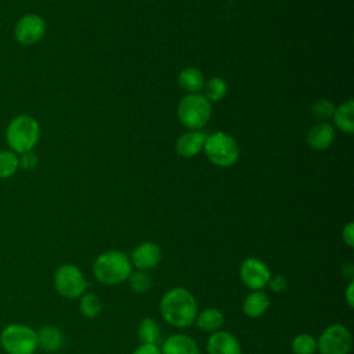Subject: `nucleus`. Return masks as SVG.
<instances>
[{
	"instance_id": "3",
	"label": "nucleus",
	"mask_w": 354,
	"mask_h": 354,
	"mask_svg": "<svg viewBox=\"0 0 354 354\" xmlns=\"http://www.w3.org/2000/svg\"><path fill=\"white\" fill-rule=\"evenodd\" d=\"M40 138L39 122L29 115L15 116L6 129V141L12 152L24 153L32 151Z\"/></svg>"
},
{
	"instance_id": "2",
	"label": "nucleus",
	"mask_w": 354,
	"mask_h": 354,
	"mask_svg": "<svg viewBox=\"0 0 354 354\" xmlns=\"http://www.w3.org/2000/svg\"><path fill=\"white\" fill-rule=\"evenodd\" d=\"M133 272L130 257L120 250H108L98 254L93 263L94 278L104 285L126 282Z\"/></svg>"
},
{
	"instance_id": "32",
	"label": "nucleus",
	"mask_w": 354,
	"mask_h": 354,
	"mask_svg": "<svg viewBox=\"0 0 354 354\" xmlns=\"http://www.w3.org/2000/svg\"><path fill=\"white\" fill-rule=\"evenodd\" d=\"M353 290H354V281L351 279L346 288V292H344V300L347 303V306L350 308H353L354 306V295H353Z\"/></svg>"
},
{
	"instance_id": "28",
	"label": "nucleus",
	"mask_w": 354,
	"mask_h": 354,
	"mask_svg": "<svg viewBox=\"0 0 354 354\" xmlns=\"http://www.w3.org/2000/svg\"><path fill=\"white\" fill-rule=\"evenodd\" d=\"M21 156L19 158V167L25 169V170H33L37 163H39V159H37V155L33 152V151H28V152H24V153H19Z\"/></svg>"
},
{
	"instance_id": "11",
	"label": "nucleus",
	"mask_w": 354,
	"mask_h": 354,
	"mask_svg": "<svg viewBox=\"0 0 354 354\" xmlns=\"http://www.w3.org/2000/svg\"><path fill=\"white\" fill-rule=\"evenodd\" d=\"M160 260H162V250L159 245L152 241L141 242L130 256L133 268L140 271H149L156 268Z\"/></svg>"
},
{
	"instance_id": "22",
	"label": "nucleus",
	"mask_w": 354,
	"mask_h": 354,
	"mask_svg": "<svg viewBox=\"0 0 354 354\" xmlns=\"http://www.w3.org/2000/svg\"><path fill=\"white\" fill-rule=\"evenodd\" d=\"M79 299V310L84 318L94 319L101 314V300L95 293L84 292Z\"/></svg>"
},
{
	"instance_id": "15",
	"label": "nucleus",
	"mask_w": 354,
	"mask_h": 354,
	"mask_svg": "<svg viewBox=\"0 0 354 354\" xmlns=\"http://www.w3.org/2000/svg\"><path fill=\"white\" fill-rule=\"evenodd\" d=\"M333 138H335V130L326 122L317 123L307 133V144L314 151L326 149L333 142Z\"/></svg>"
},
{
	"instance_id": "5",
	"label": "nucleus",
	"mask_w": 354,
	"mask_h": 354,
	"mask_svg": "<svg viewBox=\"0 0 354 354\" xmlns=\"http://www.w3.org/2000/svg\"><path fill=\"white\" fill-rule=\"evenodd\" d=\"M0 344L8 354H33L37 348L36 330L28 325L11 324L1 330Z\"/></svg>"
},
{
	"instance_id": "7",
	"label": "nucleus",
	"mask_w": 354,
	"mask_h": 354,
	"mask_svg": "<svg viewBox=\"0 0 354 354\" xmlns=\"http://www.w3.org/2000/svg\"><path fill=\"white\" fill-rule=\"evenodd\" d=\"M54 288L59 296L73 300L86 292L87 281L77 266L62 264L54 274Z\"/></svg>"
},
{
	"instance_id": "13",
	"label": "nucleus",
	"mask_w": 354,
	"mask_h": 354,
	"mask_svg": "<svg viewBox=\"0 0 354 354\" xmlns=\"http://www.w3.org/2000/svg\"><path fill=\"white\" fill-rule=\"evenodd\" d=\"M162 354H201L194 337L185 333H173L159 346Z\"/></svg>"
},
{
	"instance_id": "25",
	"label": "nucleus",
	"mask_w": 354,
	"mask_h": 354,
	"mask_svg": "<svg viewBox=\"0 0 354 354\" xmlns=\"http://www.w3.org/2000/svg\"><path fill=\"white\" fill-rule=\"evenodd\" d=\"M19 169V158L11 149L0 151V178H8Z\"/></svg>"
},
{
	"instance_id": "6",
	"label": "nucleus",
	"mask_w": 354,
	"mask_h": 354,
	"mask_svg": "<svg viewBox=\"0 0 354 354\" xmlns=\"http://www.w3.org/2000/svg\"><path fill=\"white\" fill-rule=\"evenodd\" d=\"M177 115L185 127L189 130H199L207 124L212 115V106L203 94H188L180 101Z\"/></svg>"
},
{
	"instance_id": "16",
	"label": "nucleus",
	"mask_w": 354,
	"mask_h": 354,
	"mask_svg": "<svg viewBox=\"0 0 354 354\" xmlns=\"http://www.w3.org/2000/svg\"><path fill=\"white\" fill-rule=\"evenodd\" d=\"M270 304V297L264 290H250L242 301V313L249 318H259L268 310Z\"/></svg>"
},
{
	"instance_id": "20",
	"label": "nucleus",
	"mask_w": 354,
	"mask_h": 354,
	"mask_svg": "<svg viewBox=\"0 0 354 354\" xmlns=\"http://www.w3.org/2000/svg\"><path fill=\"white\" fill-rule=\"evenodd\" d=\"M332 118H333L335 126L339 130L347 134H351L354 131V101L348 100L343 102L339 108L335 109Z\"/></svg>"
},
{
	"instance_id": "19",
	"label": "nucleus",
	"mask_w": 354,
	"mask_h": 354,
	"mask_svg": "<svg viewBox=\"0 0 354 354\" xmlns=\"http://www.w3.org/2000/svg\"><path fill=\"white\" fill-rule=\"evenodd\" d=\"M178 84L188 94H199L201 90L203 88L205 79L199 69L189 66V68H184L180 72Z\"/></svg>"
},
{
	"instance_id": "26",
	"label": "nucleus",
	"mask_w": 354,
	"mask_h": 354,
	"mask_svg": "<svg viewBox=\"0 0 354 354\" xmlns=\"http://www.w3.org/2000/svg\"><path fill=\"white\" fill-rule=\"evenodd\" d=\"M126 282H129L130 289L137 295L147 293L152 286V278L148 274V271H140V270L133 271Z\"/></svg>"
},
{
	"instance_id": "30",
	"label": "nucleus",
	"mask_w": 354,
	"mask_h": 354,
	"mask_svg": "<svg viewBox=\"0 0 354 354\" xmlns=\"http://www.w3.org/2000/svg\"><path fill=\"white\" fill-rule=\"evenodd\" d=\"M342 239H343V242H344L348 248H353V246H354V224H353L351 221L347 223V224L343 227Z\"/></svg>"
},
{
	"instance_id": "31",
	"label": "nucleus",
	"mask_w": 354,
	"mask_h": 354,
	"mask_svg": "<svg viewBox=\"0 0 354 354\" xmlns=\"http://www.w3.org/2000/svg\"><path fill=\"white\" fill-rule=\"evenodd\" d=\"M131 354H162V353H160V348L158 344L140 343Z\"/></svg>"
},
{
	"instance_id": "12",
	"label": "nucleus",
	"mask_w": 354,
	"mask_h": 354,
	"mask_svg": "<svg viewBox=\"0 0 354 354\" xmlns=\"http://www.w3.org/2000/svg\"><path fill=\"white\" fill-rule=\"evenodd\" d=\"M206 351L207 354H242V346L232 333L220 329L209 335Z\"/></svg>"
},
{
	"instance_id": "1",
	"label": "nucleus",
	"mask_w": 354,
	"mask_h": 354,
	"mask_svg": "<svg viewBox=\"0 0 354 354\" xmlns=\"http://www.w3.org/2000/svg\"><path fill=\"white\" fill-rule=\"evenodd\" d=\"M159 311L166 324L184 329L195 322L199 310L195 296L188 289L176 286L163 293L159 301Z\"/></svg>"
},
{
	"instance_id": "18",
	"label": "nucleus",
	"mask_w": 354,
	"mask_h": 354,
	"mask_svg": "<svg viewBox=\"0 0 354 354\" xmlns=\"http://www.w3.org/2000/svg\"><path fill=\"white\" fill-rule=\"evenodd\" d=\"M194 324L198 326L199 330L210 335L221 329L224 324V314L216 307H207L202 311H198Z\"/></svg>"
},
{
	"instance_id": "4",
	"label": "nucleus",
	"mask_w": 354,
	"mask_h": 354,
	"mask_svg": "<svg viewBox=\"0 0 354 354\" xmlns=\"http://www.w3.org/2000/svg\"><path fill=\"white\" fill-rule=\"evenodd\" d=\"M203 151L207 159L220 167L232 166L236 163L241 153L236 140L224 131H217L206 137Z\"/></svg>"
},
{
	"instance_id": "10",
	"label": "nucleus",
	"mask_w": 354,
	"mask_h": 354,
	"mask_svg": "<svg viewBox=\"0 0 354 354\" xmlns=\"http://www.w3.org/2000/svg\"><path fill=\"white\" fill-rule=\"evenodd\" d=\"M46 33V21L39 14L22 15L14 26V37L24 46L36 44Z\"/></svg>"
},
{
	"instance_id": "17",
	"label": "nucleus",
	"mask_w": 354,
	"mask_h": 354,
	"mask_svg": "<svg viewBox=\"0 0 354 354\" xmlns=\"http://www.w3.org/2000/svg\"><path fill=\"white\" fill-rule=\"evenodd\" d=\"M37 347L47 353L58 351L64 344V333L54 325H44L36 330Z\"/></svg>"
},
{
	"instance_id": "27",
	"label": "nucleus",
	"mask_w": 354,
	"mask_h": 354,
	"mask_svg": "<svg viewBox=\"0 0 354 354\" xmlns=\"http://www.w3.org/2000/svg\"><path fill=\"white\" fill-rule=\"evenodd\" d=\"M311 111H313V115L315 116V119H318L319 122H326V120L332 119L335 106L328 100H318L314 102Z\"/></svg>"
},
{
	"instance_id": "29",
	"label": "nucleus",
	"mask_w": 354,
	"mask_h": 354,
	"mask_svg": "<svg viewBox=\"0 0 354 354\" xmlns=\"http://www.w3.org/2000/svg\"><path fill=\"white\" fill-rule=\"evenodd\" d=\"M267 286H270V289L272 292L279 293V292H283L286 289L288 281H286V278L283 275H271Z\"/></svg>"
},
{
	"instance_id": "9",
	"label": "nucleus",
	"mask_w": 354,
	"mask_h": 354,
	"mask_svg": "<svg viewBox=\"0 0 354 354\" xmlns=\"http://www.w3.org/2000/svg\"><path fill=\"white\" fill-rule=\"evenodd\" d=\"M270 278L268 266L257 257H248L239 266V279L249 290H264Z\"/></svg>"
},
{
	"instance_id": "21",
	"label": "nucleus",
	"mask_w": 354,
	"mask_h": 354,
	"mask_svg": "<svg viewBox=\"0 0 354 354\" xmlns=\"http://www.w3.org/2000/svg\"><path fill=\"white\" fill-rule=\"evenodd\" d=\"M137 337L140 343H148V344H158L160 340V326L159 324L151 318L145 317L140 321L137 328Z\"/></svg>"
},
{
	"instance_id": "23",
	"label": "nucleus",
	"mask_w": 354,
	"mask_h": 354,
	"mask_svg": "<svg viewBox=\"0 0 354 354\" xmlns=\"http://www.w3.org/2000/svg\"><path fill=\"white\" fill-rule=\"evenodd\" d=\"M203 97L209 102L220 101L227 94V83L221 77H212L203 84Z\"/></svg>"
},
{
	"instance_id": "8",
	"label": "nucleus",
	"mask_w": 354,
	"mask_h": 354,
	"mask_svg": "<svg viewBox=\"0 0 354 354\" xmlns=\"http://www.w3.org/2000/svg\"><path fill=\"white\" fill-rule=\"evenodd\" d=\"M351 346V332L342 324L326 326L317 339V351L319 354H348Z\"/></svg>"
},
{
	"instance_id": "14",
	"label": "nucleus",
	"mask_w": 354,
	"mask_h": 354,
	"mask_svg": "<svg viewBox=\"0 0 354 354\" xmlns=\"http://www.w3.org/2000/svg\"><path fill=\"white\" fill-rule=\"evenodd\" d=\"M205 136L199 130H188L187 133L181 134L176 142V151L183 158H192L198 155L203 149Z\"/></svg>"
},
{
	"instance_id": "24",
	"label": "nucleus",
	"mask_w": 354,
	"mask_h": 354,
	"mask_svg": "<svg viewBox=\"0 0 354 354\" xmlns=\"http://www.w3.org/2000/svg\"><path fill=\"white\" fill-rule=\"evenodd\" d=\"M290 348L293 354H315L317 339L310 333H299L293 337Z\"/></svg>"
}]
</instances>
